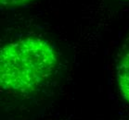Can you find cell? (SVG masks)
Returning <instances> with one entry per match:
<instances>
[{"instance_id":"4","label":"cell","mask_w":129,"mask_h":120,"mask_svg":"<svg viewBox=\"0 0 129 120\" xmlns=\"http://www.w3.org/2000/svg\"><path fill=\"white\" fill-rule=\"evenodd\" d=\"M126 1H129V0H126Z\"/></svg>"},{"instance_id":"1","label":"cell","mask_w":129,"mask_h":120,"mask_svg":"<svg viewBox=\"0 0 129 120\" xmlns=\"http://www.w3.org/2000/svg\"><path fill=\"white\" fill-rule=\"evenodd\" d=\"M59 66V56L49 42L24 37L0 50V85L8 91L27 93L50 79Z\"/></svg>"},{"instance_id":"3","label":"cell","mask_w":129,"mask_h":120,"mask_svg":"<svg viewBox=\"0 0 129 120\" xmlns=\"http://www.w3.org/2000/svg\"><path fill=\"white\" fill-rule=\"evenodd\" d=\"M35 0H0V4L6 8H20L27 6Z\"/></svg>"},{"instance_id":"2","label":"cell","mask_w":129,"mask_h":120,"mask_svg":"<svg viewBox=\"0 0 129 120\" xmlns=\"http://www.w3.org/2000/svg\"><path fill=\"white\" fill-rule=\"evenodd\" d=\"M116 80L121 96L129 103V50L122 55L117 63Z\"/></svg>"}]
</instances>
